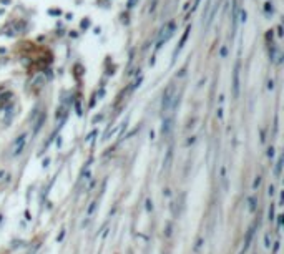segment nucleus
I'll return each instance as SVG.
<instances>
[{
    "label": "nucleus",
    "mask_w": 284,
    "mask_h": 254,
    "mask_svg": "<svg viewBox=\"0 0 284 254\" xmlns=\"http://www.w3.org/2000/svg\"><path fill=\"white\" fill-rule=\"evenodd\" d=\"M173 98H174V86L170 85V86H168V88L165 90V93H163V101H161V110H163V113H170V111H171Z\"/></svg>",
    "instance_id": "nucleus-1"
},
{
    "label": "nucleus",
    "mask_w": 284,
    "mask_h": 254,
    "mask_svg": "<svg viewBox=\"0 0 284 254\" xmlns=\"http://www.w3.org/2000/svg\"><path fill=\"white\" fill-rule=\"evenodd\" d=\"M239 75H241V62H236V67H234V72H233V95L234 98H238L239 96V90H241V78H239Z\"/></svg>",
    "instance_id": "nucleus-2"
},
{
    "label": "nucleus",
    "mask_w": 284,
    "mask_h": 254,
    "mask_svg": "<svg viewBox=\"0 0 284 254\" xmlns=\"http://www.w3.org/2000/svg\"><path fill=\"white\" fill-rule=\"evenodd\" d=\"M173 32H174V22H168V24L161 29L160 45H158V47H161V43H163V42H168V40H170V37L173 35Z\"/></svg>",
    "instance_id": "nucleus-3"
},
{
    "label": "nucleus",
    "mask_w": 284,
    "mask_h": 254,
    "mask_svg": "<svg viewBox=\"0 0 284 254\" xmlns=\"http://www.w3.org/2000/svg\"><path fill=\"white\" fill-rule=\"evenodd\" d=\"M173 123H174V118L173 116H166L165 121H163V126H161V133L165 135H170V132L173 130Z\"/></svg>",
    "instance_id": "nucleus-4"
},
{
    "label": "nucleus",
    "mask_w": 284,
    "mask_h": 254,
    "mask_svg": "<svg viewBox=\"0 0 284 254\" xmlns=\"http://www.w3.org/2000/svg\"><path fill=\"white\" fill-rule=\"evenodd\" d=\"M25 142H27V137H25V135H22V137L17 140V142L14 143L12 153H14V155H20V153H22V150H24V147H25Z\"/></svg>",
    "instance_id": "nucleus-5"
},
{
    "label": "nucleus",
    "mask_w": 284,
    "mask_h": 254,
    "mask_svg": "<svg viewBox=\"0 0 284 254\" xmlns=\"http://www.w3.org/2000/svg\"><path fill=\"white\" fill-rule=\"evenodd\" d=\"M190 32H191V29L188 27L186 30H184V34H183V37H181V40H179V45L176 47V50H174V53H173V57H176L179 52H181V48H183V45L184 43H186V40H188V35H190Z\"/></svg>",
    "instance_id": "nucleus-6"
},
{
    "label": "nucleus",
    "mask_w": 284,
    "mask_h": 254,
    "mask_svg": "<svg viewBox=\"0 0 284 254\" xmlns=\"http://www.w3.org/2000/svg\"><path fill=\"white\" fill-rule=\"evenodd\" d=\"M281 168H282V158L277 160V163H276V168H274V176L276 178L281 176Z\"/></svg>",
    "instance_id": "nucleus-7"
},
{
    "label": "nucleus",
    "mask_w": 284,
    "mask_h": 254,
    "mask_svg": "<svg viewBox=\"0 0 284 254\" xmlns=\"http://www.w3.org/2000/svg\"><path fill=\"white\" fill-rule=\"evenodd\" d=\"M264 12H266V15H272V14H274V7H272L271 2H266L264 4Z\"/></svg>",
    "instance_id": "nucleus-8"
},
{
    "label": "nucleus",
    "mask_w": 284,
    "mask_h": 254,
    "mask_svg": "<svg viewBox=\"0 0 284 254\" xmlns=\"http://www.w3.org/2000/svg\"><path fill=\"white\" fill-rule=\"evenodd\" d=\"M253 233H254V228H251V229L248 231V236H246V244H244V249H246V247L249 246V242H251V237H253Z\"/></svg>",
    "instance_id": "nucleus-9"
},
{
    "label": "nucleus",
    "mask_w": 284,
    "mask_h": 254,
    "mask_svg": "<svg viewBox=\"0 0 284 254\" xmlns=\"http://www.w3.org/2000/svg\"><path fill=\"white\" fill-rule=\"evenodd\" d=\"M248 203H249V211H254V209H256V198L251 196V198L248 199Z\"/></svg>",
    "instance_id": "nucleus-10"
},
{
    "label": "nucleus",
    "mask_w": 284,
    "mask_h": 254,
    "mask_svg": "<svg viewBox=\"0 0 284 254\" xmlns=\"http://www.w3.org/2000/svg\"><path fill=\"white\" fill-rule=\"evenodd\" d=\"M238 17H241V19H239V20H241L243 24H244V22H246V17H248L246 10H239V15H238Z\"/></svg>",
    "instance_id": "nucleus-11"
},
{
    "label": "nucleus",
    "mask_w": 284,
    "mask_h": 254,
    "mask_svg": "<svg viewBox=\"0 0 284 254\" xmlns=\"http://www.w3.org/2000/svg\"><path fill=\"white\" fill-rule=\"evenodd\" d=\"M259 185H261V176H258V178H256V180H254V185H253V188H254V190H258Z\"/></svg>",
    "instance_id": "nucleus-12"
},
{
    "label": "nucleus",
    "mask_w": 284,
    "mask_h": 254,
    "mask_svg": "<svg viewBox=\"0 0 284 254\" xmlns=\"http://www.w3.org/2000/svg\"><path fill=\"white\" fill-rule=\"evenodd\" d=\"M136 2H140V0H128V9H133Z\"/></svg>",
    "instance_id": "nucleus-13"
},
{
    "label": "nucleus",
    "mask_w": 284,
    "mask_h": 254,
    "mask_svg": "<svg viewBox=\"0 0 284 254\" xmlns=\"http://www.w3.org/2000/svg\"><path fill=\"white\" fill-rule=\"evenodd\" d=\"M269 219H274V206L269 208Z\"/></svg>",
    "instance_id": "nucleus-14"
},
{
    "label": "nucleus",
    "mask_w": 284,
    "mask_h": 254,
    "mask_svg": "<svg viewBox=\"0 0 284 254\" xmlns=\"http://www.w3.org/2000/svg\"><path fill=\"white\" fill-rule=\"evenodd\" d=\"M267 90H274V82H272V80L267 82Z\"/></svg>",
    "instance_id": "nucleus-15"
},
{
    "label": "nucleus",
    "mask_w": 284,
    "mask_h": 254,
    "mask_svg": "<svg viewBox=\"0 0 284 254\" xmlns=\"http://www.w3.org/2000/svg\"><path fill=\"white\" fill-rule=\"evenodd\" d=\"M226 55H228V48H226V47H223V48H221V57L225 58Z\"/></svg>",
    "instance_id": "nucleus-16"
},
{
    "label": "nucleus",
    "mask_w": 284,
    "mask_h": 254,
    "mask_svg": "<svg viewBox=\"0 0 284 254\" xmlns=\"http://www.w3.org/2000/svg\"><path fill=\"white\" fill-rule=\"evenodd\" d=\"M267 156H269V158H272V156H274V148H269V150H267Z\"/></svg>",
    "instance_id": "nucleus-17"
},
{
    "label": "nucleus",
    "mask_w": 284,
    "mask_h": 254,
    "mask_svg": "<svg viewBox=\"0 0 284 254\" xmlns=\"http://www.w3.org/2000/svg\"><path fill=\"white\" fill-rule=\"evenodd\" d=\"M277 37H282V25L277 27Z\"/></svg>",
    "instance_id": "nucleus-18"
},
{
    "label": "nucleus",
    "mask_w": 284,
    "mask_h": 254,
    "mask_svg": "<svg viewBox=\"0 0 284 254\" xmlns=\"http://www.w3.org/2000/svg\"><path fill=\"white\" fill-rule=\"evenodd\" d=\"M264 241H266V247H269V246H271V242H269V234H266V239H264Z\"/></svg>",
    "instance_id": "nucleus-19"
},
{
    "label": "nucleus",
    "mask_w": 284,
    "mask_h": 254,
    "mask_svg": "<svg viewBox=\"0 0 284 254\" xmlns=\"http://www.w3.org/2000/svg\"><path fill=\"white\" fill-rule=\"evenodd\" d=\"M218 118H223V108H218Z\"/></svg>",
    "instance_id": "nucleus-20"
},
{
    "label": "nucleus",
    "mask_w": 284,
    "mask_h": 254,
    "mask_svg": "<svg viewBox=\"0 0 284 254\" xmlns=\"http://www.w3.org/2000/svg\"><path fill=\"white\" fill-rule=\"evenodd\" d=\"M282 218H284V216H281V214L277 216V224H279V226L282 224Z\"/></svg>",
    "instance_id": "nucleus-21"
},
{
    "label": "nucleus",
    "mask_w": 284,
    "mask_h": 254,
    "mask_svg": "<svg viewBox=\"0 0 284 254\" xmlns=\"http://www.w3.org/2000/svg\"><path fill=\"white\" fill-rule=\"evenodd\" d=\"M267 193H269V196H272V194H274V186H269V191Z\"/></svg>",
    "instance_id": "nucleus-22"
}]
</instances>
